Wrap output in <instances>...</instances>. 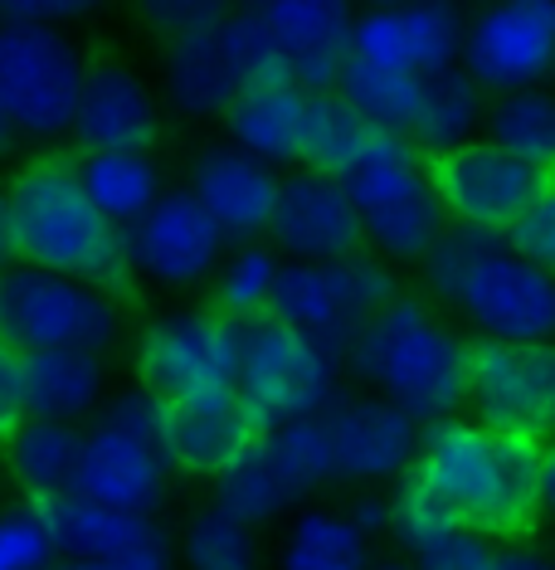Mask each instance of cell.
Masks as SVG:
<instances>
[{"label": "cell", "instance_id": "cell-51", "mask_svg": "<svg viewBox=\"0 0 555 570\" xmlns=\"http://www.w3.org/2000/svg\"><path fill=\"white\" fill-rule=\"evenodd\" d=\"M487 570H555V561L536 547H497Z\"/></svg>", "mask_w": 555, "mask_h": 570}, {"label": "cell", "instance_id": "cell-40", "mask_svg": "<svg viewBox=\"0 0 555 570\" xmlns=\"http://www.w3.org/2000/svg\"><path fill=\"white\" fill-rule=\"evenodd\" d=\"M507 235L502 229H483V225H444V235L434 239V249L419 258L424 264V283H429L434 297H444V303H454L458 283L473 274L477 264H483L493 249H502Z\"/></svg>", "mask_w": 555, "mask_h": 570}, {"label": "cell", "instance_id": "cell-26", "mask_svg": "<svg viewBox=\"0 0 555 570\" xmlns=\"http://www.w3.org/2000/svg\"><path fill=\"white\" fill-rule=\"evenodd\" d=\"M337 180H341L346 200L356 205V215L366 219V215L385 210V205H395V200H405V196H415V190L429 186V157H424L409 137L376 132V141H370V147L346 166V176H337Z\"/></svg>", "mask_w": 555, "mask_h": 570}, {"label": "cell", "instance_id": "cell-58", "mask_svg": "<svg viewBox=\"0 0 555 570\" xmlns=\"http://www.w3.org/2000/svg\"><path fill=\"white\" fill-rule=\"evenodd\" d=\"M0 215H6V190H0Z\"/></svg>", "mask_w": 555, "mask_h": 570}, {"label": "cell", "instance_id": "cell-18", "mask_svg": "<svg viewBox=\"0 0 555 570\" xmlns=\"http://www.w3.org/2000/svg\"><path fill=\"white\" fill-rule=\"evenodd\" d=\"M166 453L147 439H132L112 424H98L93 434H83V453H79V478H73V492L93 502H108V508L151 517L166 498Z\"/></svg>", "mask_w": 555, "mask_h": 570}, {"label": "cell", "instance_id": "cell-6", "mask_svg": "<svg viewBox=\"0 0 555 570\" xmlns=\"http://www.w3.org/2000/svg\"><path fill=\"white\" fill-rule=\"evenodd\" d=\"M390 297H399L395 274L370 254L331 258V264H303V258H293V264L278 268V288H274L268 313L283 317L288 327L307 332L317 346H327L346 366L351 336L366 327Z\"/></svg>", "mask_w": 555, "mask_h": 570}, {"label": "cell", "instance_id": "cell-55", "mask_svg": "<svg viewBox=\"0 0 555 570\" xmlns=\"http://www.w3.org/2000/svg\"><path fill=\"white\" fill-rule=\"evenodd\" d=\"M10 141H16V127H10V118H6V112H0V157H6V151H10Z\"/></svg>", "mask_w": 555, "mask_h": 570}, {"label": "cell", "instance_id": "cell-30", "mask_svg": "<svg viewBox=\"0 0 555 570\" xmlns=\"http://www.w3.org/2000/svg\"><path fill=\"white\" fill-rule=\"evenodd\" d=\"M258 449H264L268 469L278 473L283 492H288L293 502L341 483L337 449H331V434H327L321 414L317 420H293V424H278V430H264L258 434Z\"/></svg>", "mask_w": 555, "mask_h": 570}, {"label": "cell", "instance_id": "cell-50", "mask_svg": "<svg viewBox=\"0 0 555 570\" xmlns=\"http://www.w3.org/2000/svg\"><path fill=\"white\" fill-rule=\"evenodd\" d=\"M346 517L366 531V537H380V531H390V498H380V492H366V498H356Z\"/></svg>", "mask_w": 555, "mask_h": 570}, {"label": "cell", "instance_id": "cell-23", "mask_svg": "<svg viewBox=\"0 0 555 570\" xmlns=\"http://www.w3.org/2000/svg\"><path fill=\"white\" fill-rule=\"evenodd\" d=\"M34 512H40L54 551L69 556V561H118L122 551H132L137 541L157 527L151 517L108 508V502H93V498H83V492L44 498V502H34Z\"/></svg>", "mask_w": 555, "mask_h": 570}, {"label": "cell", "instance_id": "cell-49", "mask_svg": "<svg viewBox=\"0 0 555 570\" xmlns=\"http://www.w3.org/2000/svg\"><path fill=\"white\" fill-rule=\"evenodd\" d=\"M112 570H171V541L161 537V527H151L132 551H122L118 561H108Z\"/></svg>", "mask_w": 555, "mask_h": 570}, {"label": "cell", "instance_id": "cell-9", "mask_svg": "<svg viewBox=\"0 0 555 570\" xmlns=\"http://www.w3.org/2000/svg\"><path fill=\"white\" fill-rule=\"evenodd\" d=\"M458 63L483 94L541 88L555 73V0H487L463 30Z\"/></svg>", "mask_w": 555, "mask_h": 570}, {"label": "cell", "instance_id": "cell-13", "mask_svg": "<svg viewBox=\"0 0 555 570\" xmlns=\"http://www.w3.org/2000/svg\"><path fill=\"white\" fill-rule=\"evenodd\" d=\"M454 307L493 342H546L555 336V274L502 244L458 283Z\"/></svg>", "mask_w": 555, "mask_h": 570}, {"label": "cell", "instance_id": "cell-19", "mask_svg": "<svg viewBox=\"0 0 555 570\" xmlns=\"http://www.w3.org/2000/svg\"><path fill=\"white\" fill-rule=\"evenodd\" d=\"M264 434L254 424V414L244 410L235 391L219 395H196V400H166V463L180 473H205L215 478L219 469L239 459L254 439Z\"/></svg>", "mask_w": 555, "mask_h": 570}, {"label": "cell", "instance_id": "cell-31", "mask_svg": "<svg viewBox=\"0 0 555 570\" xmlns=\"http://www.w3.org/2000/svg\"><path fill=\"white\" fill-rule=\"evenodd\" d=\"M370 537L346 512L313 508L288 527L278 551V570H366Z\"/></svg>", "mask_w": 555, "mask_h": 570}, {"label": "cell", "instance_id": "cell-8", "mask_svg": "<svg viewBox=\"0 0 555 570\" xmlns=\"http://www.w3.org/2000/svg\"><path fill=\"white\" fill-rule=\"evenodd\" d=\"M468 405L477 424L522 439L555 434V336L546 342H483L468 346Z\"/></svg>", "mask_w": 555, "mask_h": 570}, {"label": "cell", "instance_id": "cell-32", "mask_svg": "<svg viewBox=\"0 0 555 570\" xmlns=\"http://www.w3.org/2000/svg\"><path fill=\"white\" fill-rule=\"evenodd\" d=\"M376 132L380 127H370L337 88H327V94L307 98V127H303V157L298 161L307 171H321V176L337 180V176H346V166L376 141Z\"/></svg>", "mask_w": 555, "mask_h": 570}, {"label": "cell", "instance_id": "cell-14", "mask_svg": "<svg viewBox=\"0 0 555 570\" xmlns=\"http://www.w3.org/2000/svg\"><path fill=\"white\" fill-rule=\"evenodd\" d=\"M463 30L468 20L454 0H405V6L356 16L351 55L424 79V73L454 69L463 59Z\"/></svg>", "mask_w": 555, "mask_h": 570}, {"label": "cell", "instance_id": "cell-37", "mask_svg": "<svg viewBox=\"0 0 555 570\" xmlns=\"http://www.w3.org/2000/svg\"><path fill=\"white\" fill-rule=\"evenodd\" d=\"M215 502H219V508H229L235 517H244L249 527L274 522V517H283V512L293 508V498L283 492L278 473L268 469V459H264V449H258V439L239 453L235 463H229V469L215 473Z\"/></svg>", "mask_w": 555, "mask_h": 570}, {"label": "cell", "instance_id": "cell-38", "mask_svg": "<svg viewBox=\"0 0 555 570\" xmlns=\"http://www.w3.org/2000/svg\"><path fill=\"white\" fill-rule=\"evenodd\" d=\"M278 268H283L278 249H268V244H239L229 258H219V283H215L219 313L229 322L268 313L278 288Z\"/></svg>", "mask_w": 555, "mask_h": 570}, {"label": "cell", "instance_id": "cell-3", "mask_svg": "<svg viewBox=\"0 0 555 570\" xmlns=\"http://www.w3.org/2000/svg\"><path fill=\"white\" fill-rule=\"evenodd\" d=\"M6 210L10 225H16L24 264L98 283V288H108L127 274L122 229L93 210V200L83 196L79 171L69 161L24 166L6 196Z\"/></svg>", "mask_w": 555, "mask_h": 570}, {"label": "cell", "instance_id": "cell-25", "mask_svg": "<svg viewBox=\"0 0 555 570\" xmlns=\"http://www.w3.org/2000/svg\"><path fill=\"white\" fill-rule=\"evenodd\" d=\"M102 395V361L98 352H24V410L34 420H79Z\"/></svg>", "mask_w": 555, "mask_h": 570}, {"label": "cell", "instance_id": "cell-1", "mask_svg": "<svg viewBox=\"0 0 555 570\" xmlns=\"http://www.w3.org/2000/svg\"><path fill=\"white\" fill-rule=\"evenodd\" d=\"M424 488L483 537H522L536 522V478L541 439L502 434L477 420H434L424 424L415 469Z\"/></svg>", "mask_w": 555, "mask_h": 570}, {"label": "cell", "instance_id": "cell-7", "mask_svg": "<svg viewBox=\"0 0 555 570\" xmlns=\"http://www.w3.org/2000/svg\"><path fill=\"white\" fill-rule=\"evenodd\" d=\"M88 63L59 24L0 20V112L24 137L73 132Z\"/></svg>", "mask_w": 555, "mask_h": 570}, {"label": "cell", "instance_id": "cell-27", "mask_svg": "<svg viewBox=\"0 0 555 570\" xmlns=\"http://www.w3.org/2000/svg\"><path fill=\"white\" fill-rule=\"evenodd\" d=\"M6 444H10V473L30 492V502L73 492L79 453H83V434L73 430V420H34L30 414Z\"/></svg>", "mask_w": 555, "mask_h": 570}, {"label": "cell", "instance_id": "cell-48", "mask_svg": "<svg viewBox=\"0 0 555 570\" xmlns=\"http://www.w3.org/2000/svg\"><path fill=\"white\" fill-rule=\"evenodd\" d=\"M102 0H0V20L10 24H69L93 16Z\"/></svg>", "mask_w": 555, "mask_h": 570}, {"label": "cell", "instance_id": "cell-21", "mask_svg": "<svg viewBox=\"0 0 555 570\" xmlns=\"http://www.w3.org/2000/svg\"><path fill=\"white\" fill-rule=\"evenodd\" d=\"M157 98L127 63H88L73 137L83 151H147L157 141Z\"/></svg>", "mask_w": 555, "mask_h": 570}, {"label": "cell", "instance_id": "cell-39", "mask_svg": "<svg viewBox=\"0 0 555 570\" xmlns=\"http://www.w3.org/2000/svg\"><path fill=\"white\" fill-rule=\"evenodd\" d=\"M219 40H225V55H229V63H235L239 94L244 88H264V83L288 79V59H283L278 40L268 35V24L254 6L229 10V16L219 20Z\"/></svg>", "mask_w": 555, "mask_h": 570}, {"label": "cell", "instance_id": "cell-10", "mask_svg": "<svg viewBox=\"0 0 555 570\" xmlns=\"http://www.w3.org/2000/svg\"><path fill=\"white\" fill-rule=\"evenodd\" d=\"M137 371L161 400H196L235 391L239 336L225 313H171L141 332Z\"/></svg>", "mask_w": 555, "mask_h": 570}, {"label": "cell", "instance_id": "cell-5", "mask_svg": "<svg viewBox=\"0 0 555 570\" xmlns=\"http://www.w3.org/2000/svg\"><path fill=\"white\" fill-rule=\"evenodd\" d=\"M118 336V307L98 283L16 264L0 274V342L16 352H108Z\"/></svg>", "mask_w": 555, "mask_h": 570}, {"label": "cell", "instance_id": "cell-15", "mask_svg": "<svg viewBox=\"0 0 555 570\" xmlns=\"http://www.w3.org/2000/svg\"><path fill=\"white\" fill-rule=\"evenodd\" d=\"M268 239L278 254L303 264H331V258L366 254V225L346 200L341 180L321 171H298L278 180V200L268 215Z\"/></svg>", "mask_w": 555, "mask_h": 570}, {"label": "cell", "instance_id": "cell-16", "mask_svg": "<svg viewBox=\"0 0 555 570\" xmlns=\"http://www.w3.org/2000/svg\"><path fill=\"white\" fill-rule=\"evenodd\" d=\"M321 420H327L331 449H337L341 483H385V478L415 469L424 424L409 420L385 395H366V400L337 395Z\"/></svg>", "mask_w": 555, "mask_h": 570}, {"label": "cell", "instance_id": "cell-41", "mask_svg": "<svg viewBox=\"0 0 555 570\" xmlns=\"http://www.w3.org/2000/svg\"><path fill=\"white\" fill-rule=\"evenodd\" d=\"M458 527V517L419 483L415 473H399V488L390 498V537L405 547V556H415L419 547H429L438 531Z\"/></svg>", "mask_w": 555, "mask_h": 570}, {"label": "cell", "instance_id": "cell-46", "mask_svg": "<svg viewBox=\"0 0 555 570\" xmlns=\"http://www.w3.org/2000/svg\"><path fill=\"white\" fill-rule=\"evenodd\" d=\"M137 6H141V20L157 35H166V40L219 24L229 16V0H137Z\"/></svg>", "mask_w": 555, "mask_h": 570}, {"label": "cell", "instance_id": "cell-43", "mask_svg": "<svg viewBox=\"0 0 555 570\" xmlns=\"http://www.w3.org/2000/svg\"><path fill=\"white\" fill-rule=\"evenodd\" d=\"M507 249L512 254H522V258H532L536 268H546V274H555V171L551 180L536 190V200L526 205L522 215L512 219L507 229Z\"/></svg>", "mask_w": 555, "mask_h": 570}, {"label": "cell", "instance_id": "cell-47", "mask_svg": "<svg viewBox=\"0 0 555 570\" xmlns=\"http://www.w3.org/2000/svg\"><path fill=\"white\" fill-rule=\"evenodd\" d=\"M30 420L24 410V356L10 342H0V444Z\"/></svg>", "mask_w": 555, "mask_h": 570}, {"label": "cell", "instance_id": "cell-29", "mask_svg": "<svg viewBox=\"0 0 555 570\" xmlns=\"http://www.w3.org/2000/svg\"><path fill=\"white\" fill-rule=\"evenodd\" d=\"M477 122H483V88H477V79L463 63L424 73L419 108H415V122H409V141H415L424 157L468 141L477 132Z\"/></svg>", "mask_w": 555, "mask_h": 570}, {"label": "cell", "instance_id": "cell-34", "mask_svg": "<svg viewBox=\"0 0 555 570\" xmlns=\"http://www.w3.org/2000/svg\"><path fill=\"white\" fill-rule=\"evenodd\" d=\"M419 83L424 79H415V73H399V69H385V63L351 55L337 79V94L351 102L370 127L409 137V122H415V108H419Z\"/></svg>", "mask_w": 555, "mask_h": 570}, {"label": "cell", "instance_id": "cell-24", "mask_svg": "<svg viewBox=\"0 0 555 570\" xmlns=\"http://www.w3.org/2000/svg\"><path fill=\"white\" fill-rule=\"evenodd\" d=\"M166 98L186 118H225L229 112V102L239 98V79L225 55V40H219V24L176 35L166 45Z\"/></svg>", "mask_w": 555, "mask_h": 570}, {"label": "cell", "instance_id": "cell-22", "mask_svg": "<svg viewBox=\"0 0 555 570\" xmlns=\"http://www.w3.org/2000/svg\"><path fill=\"white\" fill-rule=\"evenodd\" d=\"M307 88L283 79L264 88H244L229 102L225 127H229V147L249 151V157L268 166H288L303 157V127H307Z\"/></svg>", "mask_w": 555, "mask_h": 570}, {"label": "cell", "instance_id": "cell-54", "mask_svg": "<svg viewBox=\"0 0 555 570\" xmlns=\"http://www.w3.org/2000/svg\"><path fill=\"white\" fill-rule=\"evenodd\" d=\"M49 570H112V566L108 561H69V556H59Z\"/></svg>", "mask_w": 555, "mask_h": 570}, {"label": "cell", "instance_id": "cell-35", "mask_svg": "<svg viewBox=\"0 0 555 570\" xmlns=\"http://www.w3.org/2000/svg\"><path fill=\"white\" fill-rule=\"evenodd\" d=\"M360 225H366V249H376L380 258H424L434 249V239L444 235L448 215H444V205H438L434 186H424L415 196L366 215Z\"/></svg>", "mask_w": 555, "mask_h": 570}, {"label": "cell", "instance_id": "cell-53", "mask_svg": "<svg viewBox=\"0 0 555 570\" xmlns=\"http://www.w3.org/2000/svg\"><path fill=\"white\" fill-rule=\"evenodd\" d=\"M20 264V244H16V225H10V210L0 215V274L6 268H16Z\"/></svg>", "mask_w": 555, "mask_h": 570}, {"label": "cell", "instance_id": "cell-28", "mask_svg": "<svg viewBox=\"0 0 555 570\" xmlns=\"http://www.w3.org/2000/svg\"><path fill=\"white\" fill-rule=\"evenodd\" d=\"M73 171H79V186L93 200V210L118 229L147 215L161 196V171L147 151H83Z\"/></svg>", "mask_w": 555, "mask_h": 570}, {"label": "cell", "instance_id": "cell-4", "mask_svg": "<svg viewBox=\"0 0 555 570\" xmlns=\"http://www.w3.org/2000/svg\"><path fill=\"white\" fill-rule=\"evenodd\" d=\"M239 336V371L235 395L254 414L258 430H278L293 420H317L337 400L341 361L317 346L307 332L288 327L274 313L235 322Z\"/></svg>", "mask_w": 555, "mask_h": 570}, {"label": "cell", "instance_id": "cell-11", "mask_svg": "<svg viewBox=\"0 0 555 570\" xmlns=\"http://www.w3.org/2000/svg\"><path fill=\"white\" fill-rule=\"evenodd\" d=\"M551 180V171L516 161L487 137H468L448 151H429V186L448 219L483 229H507L536 190Z\"/></svg>", "mask_w": 555, "mask_h": 570}, {"label": "cell", "instance_id": "cell-33", "mask_svg": "<svg viewBox=\"0 0 555 570\" xmlns=\"http://www.w3.org/2000/svg\"><path fill=\"white\" fill-rule=\"evenodd\" d=\"M487 141H497L502 151H512L536 171H555V94L546 88L497 94V102L487 108Z\"/></svg>", "mask_w": 555, "mask_h": 570}, {"label": "cell", "instance_id": "cell-57", "mask_svg": "<svg viewBox=\"0 0 555 570\" xmlns=\"http://www.w3.org/2000/svg\"><path fill=\"white\" fill-rule=\"evenodd\" d=\"M385 6H405V0H366V10H385Z\"/></svg>", "mask_w": 555, "mask_h": 570}, {"label": "cell", "instance_id": "cell-45", "mask_svg": "<svg viewBox=\"0 0 555 570\" xmlns=\"http://www.w3.org/2000/svg\"><path fill=\"white\" fill-rule=\"evenodd\" d=\"M98 424H112V430L132 434V439H147V444L161 449V434H166V400L157 391H122L118 400L102 405V420ZM166 453V449H161Z\"/></svg>", "mask_w": 555, "mask_h": 570}, {"label": "cell", "instance_id": "cell-42", "mask_svg": "<svg viewBox=\"0 0 555 570\" xmlns=\"http://www.w3.org/2000/svg\"><path fill=\"white\" fill-rule=\"evenodd\" d=\"M54 561L59 551L49 541L34 502L16 512H0V570H49Z\"/></svg>", "mask_w": 555, "mask_h": 570}, {"label": "cell", "instance_id": "cell-17", "mask_svg": "<svg viewBox=\"0 0 555 570\" xmlns=\"http://www.w3.org/2000/svg\"><path fill=\"white\" fill-rule=\"evenodd\" d=\"M264 16L268 35L288 59V79L307 94L337 88L346 59H351L356 6L351 0H249Z\"/></svg>", "mask_w": 555, "mask_h": 570}, {"label": "cell", "instance_id": "cell-12", "mask_svg": "<svg viewBox=\"0 0 555 570\" xmlns=\"http://www.w3.org/2000/svg\"><path fill=\"white\" fill-rule=\"evenodd\" d=\"M225 229L190 190H161L147 215H137L122 229L127 268L166 283V288H190L210 278L225 258Z\"/></svg>", "mask_w": 555, "mask_h": 570}, {"label": "cell", "instance_id": "cell-36", "mask_svg": "<svg viewBox=\"0 0 555 570\" xmlns=\"http://www.w3.org/2000/svg\"><path fill=\"white\" fill-rule=\"evenodd\" d=\"M180 556L186 570H258V537L244 517L210 502L186 522Z\"/></svg>", "mask_w": 555, "mask_h": 570}, {"label": "cell", "instance_id": "cell-52", "mask_svg": "<svg viewBox=\"0 0 555 570\" xmlns=\"http://www.w3.org/2000/svg\"><path fill=\"white\" fill-rule=\"evenodd\" d=\"M536 502L541 512L555 517V439L551 444H541V478H536Z\"/></svg>", "mask_w": 555, "mask_h": 570}, {"label": "cell", "instance_id": "cell-44", "mask_svg": "<svg viewBox=\"0 0 555 570\" xmlns=\"http://www.w3.org/2000/svg\"><path fill=\"white\" fill-rule=\"evenodd\" d=\"M493 551H497L493 537H483V531L458 522V527L438 531L429 547H419L409 561H415V570H487Z\"/></svg>", "mask_w": 555, "mask_h": 570}, {"label": "cell", "instance_id": "cell-56", "mask_svg": "<svg viewBox=\"0 0 555 570\" xmlns=\"http://www.w3.org/2000/svg\"><path fill=\"white\" fill-rule=\"evenodd\" d=\"M366 570H415V561H409V556L399 561V556H395V561H370Z\"/></svg>", "mask_w": 555, "mask_h": 570}, {"label": "cell", "instance_id": "cell-2", "mask_svg": "<svg viewBox=\"0 0 555 570\" xmlns=\"http://www.w3.org/2000/svg\"><path fill=\"white\" fill-rule=\"evenodd\" d=\"M468 346L419 297H390L346 346V371L399 405L409 420L434 424L468 405Z\"/></svg>", "mask_w": 555, "mask_h": 570}, {"label": "cell", "instance_id": "cell-20", "mask_svg": "<svg viewBox=\"0 0 555 570\" xmlns=\"http://www.w3.org/2000/svg\"><path fill=\"white\" fill-rule=\"evenodd\" d=\"M190 196L225 229V239L254 244L268 235V215L278 200V176L268 161L249 157L239 147H210L190 171Z\"/></svg>", "mask_w": 555, "mask_h": 570}]
</instances>
